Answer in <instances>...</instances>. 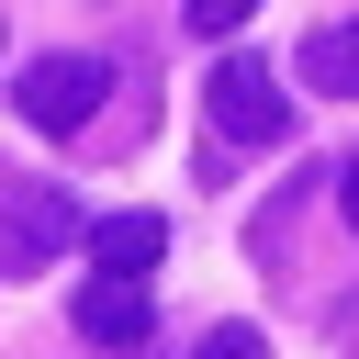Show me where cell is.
<instances>
[{
	"label": "cell",
	"mask_w": 359,
	"mask_h": 359,
	"mask_svg": "<svg viewBox=\"0 0 359 359\" xmlns=\"http://www.w3.org/2000/svg\"><path fill=\"white\" fill-rule=\"evenodd\" d=\"M79 236H90V213H79L56 180H34V168H0V280H34V269H56Z\"/></svg>",
	"instance_id": "6da1fadb"
},
{
	"label": "cell",
	"mask_w": 359,
	"mask_h": 359,
	"mask_svg": "<svg viewBox=\"0 0 359 359\" xmlns=\"http://www.w3.org/2000/svg\"><path fill=\"white\" fill-rule=\"evenodd\" d=\"M337 213H348V224H359V157H348V168H337Z\"/></svg>",
	"instance_id": "9c48e42d"
},
{
	"label": "cell",
	"mask_w": 359,
	"mask_h": 359,
	"mask_svg": "<svg viewBox=\"0 0 359 359\" xmlns=\"http://www.w3.org/2000/svg\"><path fill=\"white\" fill-rule=\"evenodd\" d=\"M79 337L112 348V359L146 348V337H157V292H146V280H90V292H79Z\"/></svg>",
	"instance_id": "5b68a950"
},
{
	"label": "cell",
	"mask_w": 359,
	"mask_h": 359,
	"mask_svg": "<svg viewBox=\"0 0 359 359\" xmlns=\"http://www.w3.org/2000/svg\"><path fill=\"white\" fill-rule=\"evenodd\" d=\"M191 359H269V337H258V325H202Z\"/></svg>",
	"instance_id": "52a82bcc"
},
{
	"label": "cell",
	"mask_w": 359,
	"mask_h": 359,
	"mask_svg": "<svg viewBox=\"0 0 359 359\" xmlns=\"http://www.w3.org/2000/svg\"><path fill=\"white\" fill-rule=\"evenodd\" d=\"M247 11H258V0H180V22H191V34H236Z\"/></svg>",
	"instance_id": "ba28073f"
},
{
	"label": "cell",
	"mask_w": 359,
	"mask_h": 359,
	"mask_svg": "<svg viewBox=\"0 0 359 359\" xmlns=\"http://www.w3.org/2000/svg\"><path fill=\"white\" fill-rule=\"evenodd\" d=\"M101 90H112V67H101V56H79V45H67V56H34V67H22V90H11V101H22V123H34V135H79V123H90V112H101Z\"/></svg>",
	"instance_id": "3957f363"
},
{
	"label": "cell",
	"mask_w": 359,
	"mask_h": 359,
	"mask_svg": "<svg viewBox=\"0 0 359 359\" xmlns=\"http://www.w3.org/2000/svg\"><path fill=\"white\" fill-rule=\"evenodd\" d=\"M202 112H213L224 146H280V135H292V90L269 79V56H224V67L202 79Z\"/></svg>",
	"instance_id": "7a4b0ae2"
},
{
	"label": "cell",
	"mask_w": 359,
	"mask_h": 359,
	"mask_svg": "<svg viewBox=\"0 0 359 359\" xmlns=\"http://www.w3.org/2000/svg\"><path fill=\"white\" fill-rule=\"evenodd\" d=\"M79 247H90V280H146L168 258V213H101Z\"/></svg>",
	"instance_id": "277c9868"
},
{
	"label": "cell",
	"mask_w": 359,
	"mask_h": 359,
	"mask_svg": "<svg viewBox=\"0 0 359 359\" xmlns=\"http://www.w3.org/2000/svg\"><path fill=\"white\" fill-rule=\"evenodd\" d=\"M292 67H303V90H325V101H359V11H348V22H314Z\"/></svg>",
	"instance_id": "8992f818"
}]
</instances>
